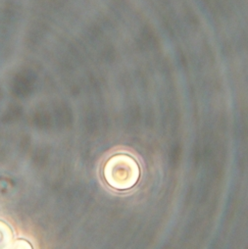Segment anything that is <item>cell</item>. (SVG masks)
Wrapping results in <instances>:
<instances>
[{
    "instance_id": "1",
    "label": "cell",
    "mask_w": 248,
    "mask_h": 249,
    "mask_svg": "<svg viewBox=\"0 0 248 249\" xmlns=\"http://www.w3.org/2000/svg\"><path fill=\"white\" fill-rule=\"evenodd\" d=\"M140 167L137 161L125 154L112 156L103 169L104 178L115 190L132 189L140 178Z\"/></svg>"
},
{
    "instance_id": "2",
    "label": "cell",
    "mask_w": 248,
    "mask_h": 249,
    "mask_svg": "<svg viewBox=\"0 0 248 249\" xmlns=\"http://www.w3.org/2000/svg\"><path fill=\"white\" fill-rule=\"evenodd\" d=\"M12 231L4 222L0 221V249H8L12 243Z\"/></svg>"
},
{
    "instance_id": "3",
    "label": "cell",
    "mask_w": 248,
    "mask_h": 249,
    "mask_svg": "<svg viewBox=\"0 0 248 249\" xmlns=\"http://www.w3.org/2000/svg\"><path fill=\"white\" fill-rule=\"evenodd\" d=\"M8 249H33L30 242L24 239H18L11 243L10 247Z\"/></svg>"
}]
</instances>
